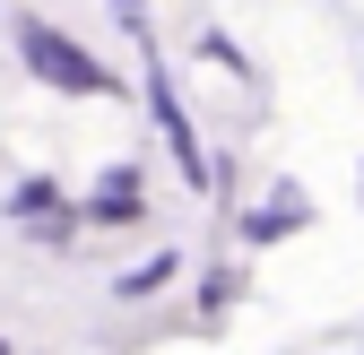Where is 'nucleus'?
<instances>
[{
    "label": "nucleus",
    "mask_w": 364,
    "mask_h": 355,
    "mask_svg": "<svg viewBox=\"0 0 364 355\" xmlns=\"http://www.w3.org/2000/svg\"><path fill=\"white\" fill-rule=\"evenodd\" d=\"M18 53H26V70H35L43 87H61V96H105V70L87 61L70 35H53L43 18H26V26H18Z\"/></svg>",
    "instance_id": "nucleus-1"
},
{
    "label": "nucleus",
    "mask_w": 364,
    "mask_h": 355,
    "mask_svg": "<svg viewBox=\"0 0 364 355\" xmlns=\"http://www.w3.org/2000/svg\"><path fill=\"white\" fill-rule=\"evenodd\" d=\"M96 208H105V217H130V208H139V182H130V173H113V182L96 191Z\"/></svg>",
    "instance_id": "nucleus-2"
}]
</instances>
